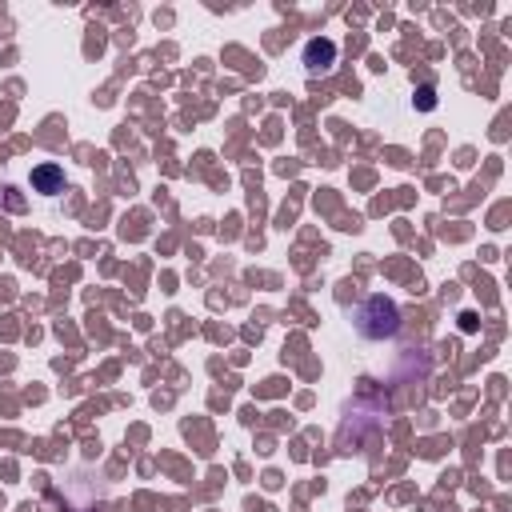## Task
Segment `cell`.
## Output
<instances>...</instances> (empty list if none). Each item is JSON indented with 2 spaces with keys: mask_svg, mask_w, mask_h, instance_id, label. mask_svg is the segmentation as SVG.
Returning a JSON list of instances; mask_svg holds the SVG:
<instances>
[{
  "mask_svg": "<svg viewBox=\"0 0 512 512\" xmlns=\"http://www.w3.org/2000/svg\"><path fill=\"white\" fill-rule=\"evenodd\" d=\"M352 328L364 340H388L400 332V308L388 296H368L356 312H352Z\"/></svg>",
  "mask_w": 512,
  "mask_h": 512,
  "instance_id": "6da1fadb",
  "label": "cell"
},
{
  "mask_svg": "<svg viewBox=\"0 0 512 512\" xmlns=\"http://www.w3.org/2000/svg\"><path fill=\"white\" fill-rule=\"evenodd\" d=\"M300 60H304V72H308V76H316V72H328V68L336 64V44H332L328 36H312V40L304 44Z\"/></svg>",
  "mask_w": 512,
  "mask_h": 512,
  "instance_id": "7a4b0ae2",
  "label": "cell"
},
{
  "mask_svg": "<svg viewBox=\"0 0 512 512\" xmlns=\"http://www.w3.org/2000/svg\"><path fill=\"white\" fill-rule=\"evenodd\" d=\"M32 180H36L44 192H56V184H60V172L48 164V168H36V172H32Z\"/></svg>",
  "mask_w": 512,
  "mask_h": 512,
  "instance_id": "3957f363",
  "label": "cell"
},
{
  "mask_svg": "<svg viewBox=\"0 0 512 512\" xmlns=\"http://www.w3.org/2000/svg\"><path fill=\"white\" fill-rule=\"evenodd\" d=\"M412 104H416V108H424V112H428V108H436V88H432V84H420V88H416V96H412Z\"/></svg>",
  "mask_w": 512,
  "mask_h": 512,
  "instance_id": "277c9868",
  "label": "cell"
}]
</instances>
